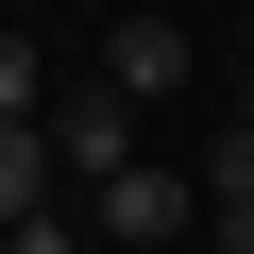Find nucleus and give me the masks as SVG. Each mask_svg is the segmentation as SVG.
<instances>
[{"label": "nucleus", "instance_id": "4", "mask_svg": "<svg viewBox=\"0 0 254 254\" xmlns=\"http://www.w3.org/2000/svg\"><path fill=\"white\" fill-rule=\"evenodd\" d=\"M34 203H68V170H51L34 119H0V220H34Z\"/></svg>", "mask_w": 254, "mask_h": 254}, {"label": "nucleus", "instance_id": "5", "mask_svg": "<svg viewBox=\"0 0 254 254\" xmlns=\"http://www.w3.org/2000/svg\"><path fill=\"white\" fill-rule=\"evenodd\" d=\"M0 119H51V68H34V34H0Z\"/></svg>", "mask_w": 254, "mask_h": 254}, {"label": "nucleus", "instance_id": "8", "mask_svg": "<svg viewBox=\"0 0 254 254\" xmlns=\"http://www.w3.org/2000/svg\"><path fill=\"white\" fill-rule=\"evenodd\" d=\"M203 254H254V203H220V237H203Z\"/></svg>", "mask_w": 254, "mask_h": 254}, {"label": "nucleus", "instance_id": "1", "mask_svg": "<svg viewBox=\"0 0 254 254\" xmlns=\"http://www.w3.org/2000/svg\"><path fill=\"white\" fill-rule=\"evenodd\" d=\"M203 220V170H102L85 187V237H119V254H170Z\"/></svg>", "mask_w": 254, "mask_h": 254}, {"label": "nucleus", "instance_id": "6", "mask_svg": "<svg viewBox=\"0 0 254 254\" xmlns=\"http://www.w3.org/2000/svg\"><path fill=\"white\" fill-rule=\"evenodd\" d=\"M0 254H85V203H34V220H0Z\"/></svg>", "mask_w": 254, "mask_h": 254}, {"label": "nucleus", "instance_id": "3", "mask_svg": "<svg viewBox=\"0 0 254 254\" xmlns=\"http://www.w3.org/2000/svg\"><path fill=\"white\" fill-rule=\"evenodd\" d=\"M102 85H119V102H170V85H187V34L153 17V0H119V34H102Z\"/></svg>", "mask_w": 254, "mask_h": 254}, {"label": "nucleus", "instance_id": "7", "mask_svg": "<svg viewBox=\"0 0 254 254\" xmlns=\"http://www.w3.org/2000/svg\"><path fill=\"white\" fill-rule=\"evenodd\" d=\"M203 203H254V136L220 119V153H203Z\"/></svg>", "mask_w": 254, "mask_h": 254}, {"label": "nucleus", "instance_id": "2", "mask_svg": "<svg viewBox=\"0 0 254 254\" xmlns=\"http://www.w3.org/2000/svg\"><path fill=\"white\" fill-rule=\"evenodd\" d=\"M34 136H51V170H68V187H102V170H136V153H119V136H136V102L85 85V102H51V119H34Z\"/></svg>", "mask_w": 254, "mask_h": 254}]
</instances>
